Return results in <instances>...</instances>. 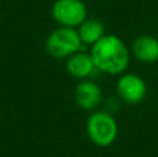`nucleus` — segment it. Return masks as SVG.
<instances>
[{"instance_id": "nucleus-1", "label": "nucleus", "mask_w": 158, "mask_h": 157, "mask_svg": "<svg viewBox=\"0 0 158 157\" xmlns=\"http://www.w3.org/2000/svg\"><path fill=\"white\" fill-rule=\"evenodd\" d=\"M90 56L96 70L108 75H121L131 63V49L117 35L106 33L100 40L90 46Z\"/></svg>"}, {"instance_id": "nucleus-2", "label": "nucleus", "mask_w": 158, "mask_h": 157, "mask_svg": "<svg viewBox=\"0 0 158 157\" xmlns=\"http://www.w3.org/2000/svg\"><path fill=\"white\" fill-rule=\"evenodd\" d=\"M118 122L107 110H94L86 120V134L92 143L108 147L118 138Z\"/></svg>"}, {"instance_id": "nucleus-3", "label": "nucleus", "mask_w": 158, "mask_h": 157, "mask_svg": "<svg viewBox=\"0 0 158 157\" xmlns=\"http://www.w3.org/2000/svg\"><path fill=\"white\" fill-rule=\"evenodd\" d=\"M83 43L77 28L58 27L46 39V52L57 60H67L69 56L82 50Z\"/></svg>"}, {"instance_id": "nucleus-4", "label": "nucleus", "mask_w": 158, "mask_h": 157, "mask_svg": "<svg viewBox=\"0 0 158 157\" xmlns=\"http://www.w3.org/2000/svg\"><path fill=\"white\" fill-rule=\"evenodd\" d=\"M52 18L58 27L78 28L87 18L83 0H56L52 6Z\"/></svg>"}, {"instance_id": "nucleus-5", "label": "nucleus", "mask_w": 158, "mask_h": 157, "mask_svg": "<svg viewBox=\"0 0 158 157\" xmlns=\"http://www.w3.org/2000/svg\"><path fill=\"white\" fill-rule=\"evenodd\" d=\"M117 93L126 104H139L147 96V85L140 75L123 72L117 81Z\"/></svg>"}, {"instance_id": "nucleus-6", "label": "nucleus", "mask_w": 158, "mask_h": 157, "mask_svg": "<svg viewBox=\"0 0 158 157\" xmlns=\"http://www.w3.org/2000/svg\"><path fill=\"white\" fill-rule=\"evenodd\" d=\"M75 102L82 110L94 111L103 102L101 88L90 79H82L77 85L74 92Z\"/></svg>"}, {"instance_id": "nucleus-7", "label": "nucleus", "mask_w": 158, "mask_h": 157, "mask_svg": "<svg viewBox=\"0 0 158 157\" xmlns=\"http://www.w3.org/2000/svg\"><path fill=\"white\" fill-rule=\"evenodd\" d=\"M131 54L140 63H156L158 61V39L147 33L137 36L131 45Z\"/></svg>"}, {"instance_id": "nucleus-8", "label": "nucleus", "mask_w": 158, "mask_h": 157, "mask_svg": "<svg viewBox=\"0 0 158 157\" xmlns=\"http://www.w3.org/2000/svg\"><path fill=\"white\" fill-rule=\"evenodd\" d=\"M67 72L75 79H87L96 71V66L90 53H85L82 50L74 53L65 60Z\"/></svg>"}, {"instance_id": "nucleus-9", "label": "nucleus", "mask_w": 158, "mask_h": 157, "mask_svg": "<svg viewBox=\"0 0 158 157\" xmlns=\"http://www.w3.org/2000/svg\"><path fill=\"white\" fill-rule=\"evenodd\" d=\"M77 29L79 36H81L82 43L87 45V46L94 45L96 42L100 40L106 35L104 24L97 18H86Z\"/></svg>"}]
</instances>
